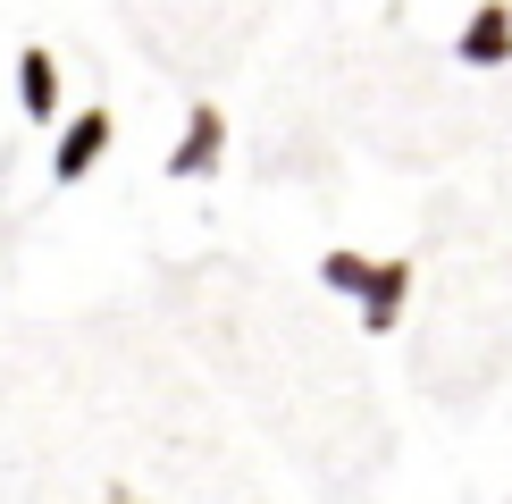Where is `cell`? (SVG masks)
I'll use <instances>...</instances> for the list:
<instances>
[{
	"instance_id": "obj_1",
	"label": "cell",
	"mask_w": 512,
	"mask_h": 504,
	"mask_svg": "<svg viewBox=\"0 0 512 504\" xmlns=\"http://www.w3.org/2000/svg\"><path fill=\"white\" fill-rule=\"evenodd\" d=\"M219 160H227V110L219 101H194V110H185V135L168 143V185L219 177Z\"/></svg>"
},
{
	"instance_id": "obj_2",
	"label": "cell",
	"mask_w": 512,
	"mask_h": 504,
	"mask_svg": "<svg viewBox=\"0 0 512 504\" xmlns=\"http://www.w3.org/2000/svg\"><path fill=\"white\" fill-rule=\"evenodd\" d=\"M110 143H118L110 110H76L68 126H59V143H51V185H84L101 160H110Z\"/></svg>"
},
{
	"instance_id": "obj_3",
	"label": "cell",
	"mask_w": 512,
	"mask_h": 504,
	"mask_svg": "<svg viewBox=\"0 0 512 504\" xmlns=\"http://www.w3.org/2000/svg\"><path fill=\"white\" fill-rule=\"evenodd\" d=\"M454 59L462 68H504L512 59V0H479L454 34Z\"/></svg>"
},
{
	"instance_id": "obj_4",
	"label": "cell",
	"mask_w": 512,
	"mask_h": 504,
	"mask_svg": "<svg viewBox=\"0 0 512 504\" xmlns=\"http://www.w3.org/2000/svg\"><path fill=\"white\" fill-rule=\"evenodd\" d=\"M403 303H412V261L395 252V261L370 269V286L353 294V311H361V328H370V336H387V328L403 320Z\"/></svg>"
},
{
	"instance_id": "obj_5",
	"label": "cell",
	"mask_w": 512,
	"mask_h": 504,
	"mask_svg": "<svg viewBox=\"0 0 512 504\" xmlns=\"http://www.w3.org/2000/svg\"><path fill=\"white\" fill-rule=\"evenodd\" d=\"M17 110H26L34 126L59 118V51H42V42L17 51Z\"/></svg>"
},
{
	"instance_id": "obj_6",
	"label": "cell",
	"mask_w": 512,
	"mask_h": 504,
	"mask_svg": "<svg viewBox=\"0 0 512 504\" xmlns=\"http://www.w3.org/2000/svg\"><path fill=\"white\" fill-rule=\"evenodd\" d=\"M370 269H378V252H328V261H319V286L353 303V294L370 286Z\"/></svg>"
},
{
	"instance_id": "obj_7",
	"label": "cell",
	"mask_w": 512,
	"mask_h": 504,
	"mask_svg": "<svg viewBox=\"0 0 512 504\" xmlns=\"http://www.w3.org/2000/svg\"><path fill=\"white\" fill-rule=\"evenodd\" d=\"M101 504H143L135 488H126V479H110V496H101Z\"/></svg>"
}]
</instances>
